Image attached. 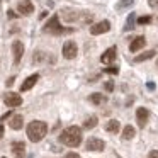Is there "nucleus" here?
<instances>
[{
    "instance_id": "f257e3e1",
    "label": "nucleus",
    "mask_w": 158,
    "mask_h": 158,
    "mask_svg": "<svg viewBox=\"0 0 158 158\" xmlns=\"http://www.w3.org/2000/svg\"><path fill=\"white\" fill-rule=\"evenodd\" d=\"M60 141H61L63 144H66V146H70V148L80 146V144H82V129H80L78 126L66 127V129H63L61 134H60Z\"/></svg>"
},
{
    "instance_id": "f03ea898",
    "label": "nucleus",
    "mask_w": 158,
    "mask_h": 158,
    "mask_svg": "<svg viewBox=\"0 0 158 158\" xmlns=\"http://www.w3.org/2000/svg\"><path fill=\"white\" fill-rule=\"evenodd\" d=\"M46 133H48V124H46V123H43V121H32V123H29V126H27V138L32 141V143L41 141L43 138L46 136Z\"/></svg>"
},
{
    "instance_id": "7ed1b4c3",
    "label": "nucleus",
    "mask_w": 158,
    "mask_h": 158,
    "mask_svg": "<svg viewBox=\"0 0 158 158\" xmlns=\"http://www.w3.org/2000/svg\"><path fill=\"white\" fill-rule=\"evenodd\" d=\"M44 31H46V32H51V34H63V32H66L68 29H63L61 24H60L58 15H53V17L49 19L48 22H46Z\"/></svg>"
},
{
    "instance_id": "20e7f679",
    "label": "nucleus",
    "mask_w": 158,
    "mask_h": 158,
    "mask_svg": "<svg viewBox=\"0 0 158 158\" xmlns=\"http://www.w3.org/2000/svg\"><path fill=\"white\" fill-rule=\"evenodd\" d=\"M61 53H63V56H65L66 60H73L77 55H78V48H77V43H73V41H66L65 44H63Z\"/></svg>"
},
{
    "instance_id": "39448f33",
    "label": "nucleus",
    "mask_w": 158,
    "mask_h": 158,
    "mask_svg": "<svg viewBox=\"0 0 158 158\" xmlns=\"http://www.w3.org/2000/svg\"><path fill=\"white\" fill-rule=\"evenodd\" d=\"M4 102L7 107H19L22 104V97L15 92H7L4 95Z\"/></svg>"
},
{
    "instance_id": "423d86ee",
    "label": "nucleus",
    "mask_w": 158,
    "mask_h": 158,
    "mask_svg": "<svg viewBox=\"0 0 158 158\" xmlns=\"http://www.w3.org/2000/svg\"><path fill=\"white\" fill-rule=\"evenodd\" d=\"M110 31V22L109 21H100L97 24L90 26V34L94 36H99V34H104V32H109Z\"/></svg>"
},
{
    "instance_id": "0eeeda50",
    "label": "nucleus",
    "mask_w": 158,
    "mask_h": 158,
    "mask_svg": "<svg viewBox=\"0 0 158 158\" xmlns=\"http://www.w3.org/2000/svg\"><path fill=\"white\" fill-rule=\"evenodd\" d=\"M87 150L89 151H104V148H106V143H104L102 139H99V138H90L89 141H87Z\"/></svg>"
},
{
    "instance_id": "6e6552de",
    "label": "nucleus",
    "mask_w": 158,
    "mask_h": 158,
    "mask_svg": "<svg viewBox=\"0 0 158 158\" xmlns=\"http://www.w3.org/2000/svg\"><path fill=\"white\" fill-rule=\"evenodd\" d=\"M17 10H19V14H22V15H31L32 12H34V5H32L31 0H21L17 4Z\"/></svg>"
},
{
    "instance_id": "1a4fd4ad",
    "label": "nucleus",
    "mask_w": 158,
    "mask_h": 158,
    "mask_svg": "<svg viewBox=\"0 0 158 158\" xmlns=\"http://www.w3.org/2000/svg\"><path fill=\"white\" fill-rule=\"evenodd\" d=\"M116 56H117V48L116 46H110V48L106 49L104 55L100 56V61H102L104 65H109V63H112L114 60H116Z\"/></svg>"
},
{
    "instance_id": "9d476101",
    "label": "nucleus",
    "mask_w": 158,
    "mask_h": 158,
    "mask_svg": "<svg viewBox=\"0 0 158 158\" xmlns=\"http://www.w3.org/2000/svg\"><path fill=\"white\" fill-rule=\"evenodd\" d=\"M148 119H150V110L144 109V107H139V109L136 110V121H138V126L139 127H144L148 123Z\"/></svg>"
},
{
    "instance_id": "9b49d317",
    "label": "nucleus",
    "mask_w": 158,
    "mask_h": 158,
    "mask_svg": "<svg viewBox=\"0 0 158 158\" xmlns=\"http://www.w3.org/2000/svg\"><path fill=\"white\" fill-rule=\"evenodd\" d=\"M12 53H14V65H17L24 55V44L21 41H14L12 43Z\"/></svg>"
},
{
    "instance_id": "f8f14e48",
    "label": "nucleus",
    "mask_w": 158,
    "mask_h": 158,
    "mask_svg": "<svg viewBox=\"0 0 158 158\" xmlns=\"http://www.w3.org/2000/svg\"><path fill=\"white\" fill-rule=\"evenodd\" d=\"M144 44H146V38H144V36H136V38L131 41V44H129V51L136 53V51H139Z\"/></svg>"
},
{
    "instance_id": "ddd939ff",
    "label": "nucleus",
    "mask_w": 158,
    "mask_h": 158,
    "mask_svg": "<svg viewBox=\"0 0 158 158\" xmlns=\"http://www.w3.org/2000/svg\"><path fill=\"white\" fill-rule=\"evenodd\" d=\"M39 80V75L38 73H34V75H31V77H27V78L24 80V83L21 85V92H27V90H31L32 87L36 85V82Z\"/></svg>"
},
{
    "instance_id": "4468645a",
    "label": "nucleus",
    "mask_w": 158,
    "mask_h": 158,
    "mask_svg": "<svg viewBox=\"0 0 158 158\" xmlns=\"http://www.w3.org/2000/svg\"><path fill=\"white\" fill-rule=\"evenodd\" d=\"M24 151H26V144L22 141L12 143V153L15 155V158H24Z\"/></svg>"
},
{
    "instance_id": "2eb2a0df",
    "label": "nucleus",
    "mask_w": 158,
    "mask_h": 158,
    "mask_svg": "<svg viewBox=\"0 0 158 158\" xmlns=\"http://www.w3.org/2000/svg\"><path fill=\"white\" fill-rule=\"evenodd\" d=\"M9 126H10L12 129H15V131L22 129V126H24V117H22L21 114H15V116H12L10 123H9Z\"/></svg>"
},
{
    "instance_id": "dca6fc26",
    "label": "nucleus",
    "mask_w": 158,
    "mask_h": 158,
    "mask_svg": "<svg viewBox=\"0 0 158 158\" xmlns=\"http://www.w3.org/2000/svg\"><path fill=\"white\" fill-rule=\"evenodd\" d=\"M136 136V129H134L133 126H124V129H123V139H126V141H129V139H133V138Z\"/></svg>"
},
{
    "instance_id": "f3484780",
    "label": "nucleus",
    "mask_w": 158,
    "mask_h": 158,
    "mask_svg": "<svg viewBox=\"0 0 158 158\" xmlns=\"http://www.w3.org/2000/svg\"><path fill=\"white\" fill-rule=\"evenodd\" d=\"M119 127H121V124H119V121H117V119H110L109 123L106 124V131H107V133H117Z\"/></svg>"
},
{
    "instance_id": "a211bd4d",
    "label": "nucleus",
    "mask_w": 158,
    "mask_h": 158,
    "mask_svg": "<svg viewBox=\"0 0 158 158\" xmlns=\"http://www.w3.org/2000/svg\"><path fill=\"white\" fill-rule=\"evenodd\" d=\"M155 55H156V53H155L153 49H150V51H144V53H141V55H138L136 58H134V61H136V63H141V61H146V60L153 58Z\"/></svg>"
},
{
    "instance_id": "6ab92c4d",
    "label": "nucleus",
    "mask_w": 158,
    "mask_h": 158,
    "mask_svg": "<svg viewBox=\"0 0 158 158\" xmlns=\"http://www.w3.org/2000/svg\"><path fill=\"white\" fill-rule=\"evenodd\" d=\"M89 99H90V102H92V104H95V106H100V104H104V102H106V97H104L102 94H99V92L92 94V95H90Z\"/></svg>"
},
{
    "instance_id": "aec40b11",
    "label": "nucleus",
    "mask_w": 158,
    "mask_h": 158,
    "mask_svg": "<svg viewBox=\"0 0 158 158\" xmlns=\"http://www.w3.org/2000/svg\"><path fill=\"white\" fill-rule=\"evenodd\" d=\"M97 116H90V117H87L85 121H83V127L85 129H94V127L97 126Z\"/></svg>"
},
{
    "instance_id": "412c9836",
    "label": "nucleus",
    "mask_w": 158,
    "mask_h": 158,
    "mask_svg": "<svg viewBox=\"0 0 158 158\" xmlns=\"http://www.w3.org/2000/svg\"><path fill=\"white\" fill-rule=\"evenodd\" d=\"M104 72L109 73V75H117V73H119V66L110 65V66H107V68H104Z\"/></svg>"
},
{
    "instance_id": "4be33fe9",
    "label": "nucleus",
    "mask_w": 158,
    "mask_h": 158,
    "mask_svg": "<svg viewBox=\"0 0 158 158\" xmlns=\"http://www.w3.org/2000/svg\"><path fill=\"white\" fill-rule=\"evenodd\" d=\"M133 22H134V14H131L129 17H127V22H126V27L124 29H126V31L127 29H133Z\"/></svg>"
},
{
    "instance_id": "5701e85b",
    "label": "nucleus",
    "mask_w": 158,
    "mask_h": 158,
    "mask_svg": "<svg viewBox=\"0 0 158 158\" xmlns=\"http://www.w3.org/2000/svg\"><path fill=\"white\" fill-rule=\"evenodd\" d=\"M151 22V17L150 15H146V17H139L138 19V24H150Z\"/></svg>"
},
{
    "instance_id": "b1692460",
    "label": "nucleus",
    "mask_w": 158,
    "mask_h": 158,
    "mask_svg": "<svg viewBox=\"0 0 158 158\" xmlns=\"http://www.w3.org/2000/svg\"><path fill=\"white\" fill-rule=\"evenodd\" d=\"M127 5H133V0H124V2H121V4H117V9L127 7Z\"/></svg>"
},
{
    "instance_id": "393cba45",
    "label": "nucleus",
    "mask_w": 158,
    "mask_h": 158,
    "mask_svg": "<svg viewBox=\"0 0 158 158\" xmlns=\"http://www.w3.org/2000/svg\"><path fill=\"white\" fill-rule=\"evenodd\" d=\"M106 90H107V92H112V90H114V83L112 82H106Z\"/></svg>"
},
{
    "instance_id": "a878e982",
    "label": "nucleus",
    "mask_w": 158,
    "mask_h": 158,
    "mask_svg": "<svg viewBox=\"0 0 158 158\" xmlns=\"http://www.w3.org/2000/svg\"><path fill=\"white\" fill-rule=\"evenodd\" d=\"M148 158H158V150H151L148 153Z\"/></svg>"
},
{
    "instance_id": "bb28decb",
    "label": "nucleus",
    "mask_w": 158,
    "mask_h": 158,
    "mask_svg": "<svg viewBox=\"0 0 158 158\" xmlns=\"http://www.w3.org/2000/svg\"><path fill=\"white\" fill-rule=\"evenodd\" d=\"M65 158H80V155H77V153H68V155H65Z\"/></svg>"
},
{
    "instance_id": "cd10ccee",
    "label": "nucleus",
    "mask_w": 158,
    "mask_h": 158,
    "mask_svg": "<svg viewBox=\"0 0 158 158\" xmlns=\"http://www.w3.org/2000/svg\"><path fill=\"white\" fill-rule=\"evenodd\" d=\"M7 15H9V19H15V17H17L14 10H9V12H7Z\"/></svg>"
},
{
    "instance_id": "c85d7f7f",
    "label": "nucleus",
    "mask_w": 158,
    "mask_h": 158,
    "mask_svg": "<svg viewBox=\"0 0 158 158\" xmlns=\"http://www.w3.org/2000/svg\"><path fill=\"white\" fill-rule=\"evenodd\" d=\"M4 133H5V127H4V124H0V139H2V136H4Z\"/></svg>"
},
{
    "instance_id": "c756f323",
    "label": "nucleus",
    "mask_w": 158,
    "mask_h": 158,
    "mask_svg": "<svg viewBox=\"0 0 158 158\" xmlns=\"http://www.w3.org/2000/svg\"><path fill=\"white\" fill-rule=\"evenodd\" d=\"M14 80H15V78H14V77H10V78H9V80H7V87H10V85H12V83H14Z\"/></svg>"
},
{
    "instance_id": "7c9ffc66",
    "label": "nucleus",
    "mask_w": 158,
    "mask_h": 158,
    "mask_svg": "<svg viewBox=\"0 0 158 158\" xmlns=\"http://www.w3.org/2000/svg\"><path fill=\"white\" fill-rule=\"evenodd\" d=\"M150 5H151V7H156V5H158V0H150Z\"/></svg>"
},
{
    "instance_id": "2f4dec72",
    "label": "nucleus",
    "mask_w": 158,
    "mask_h": 158,
    "mask_svg": "<svg viewBox=\"0 0 158 158\" xmlns=\"http://www.w3.org/2000/svg\"><path fill=\"white\" fill-rule=\"evenodd\" d=\"M148 89L153 90V89H155V83H151V82H150V83H148Z\"/></svg>"
},
{
    "instance_id": "473e14b6",
    "label": "nucleus",
    "mask_w": 158,
    "mask_h": 158,
    "mask_svg": "<svg viewBox=\"0 0 158 158\" xmlns=\"http://www.w3.org/2000/svg\"><path fill=\"white\" fill-rule=\"evenodd\" d=\"M156 68H158V60H156Z\"/></svg>"
},
{
    "instance_id": "72a5a7b5",
    "label": "nucleus",
    "mask_w": 158,
    "mask_h": 158,
    "mask_svg": "<svg viewBox=\"0 0 158 158\" xmlns=\"http://www.w3.org/2000/svg\"><path fill=\"white\" fill-rule=\"evenodd\" d=\"M2 158H5V156H2Z\"/></svg>"
}]
</instances>
